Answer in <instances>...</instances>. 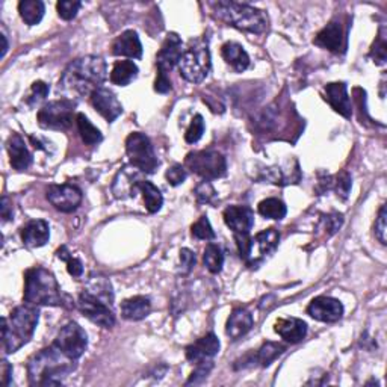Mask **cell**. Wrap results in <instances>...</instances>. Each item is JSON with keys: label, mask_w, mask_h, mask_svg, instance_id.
<instances>
[{"label": "cell", "mask_w": 387, "mask_h": 387, "mask_svg": "<svg viewBox=\"0 0 387 387\" xmlns=\"http://www.w3.org/2000/svg\"><path fill=\"white\" fill-rule=\"evenodd\" d=\"M234 241L236 245H238L241 258L244 260H248L253 250V239L250 238V233H234Z\"/></svg>", "instance_id": "45"}, {"label": "cell", "mask_w": 387, "mask_h": 387, "mask_svg": "<svg viewBox=\"0 0 387 387\" xmlns=\"http://www.w3.org/2000/svg\"><path fill=\"white\" fill-rule=\"evenodd\" d=\"M285 346L280 345V344H274V342H267V344H263L262 348L259 349V353L256 354V358H258V362L260 363V366H269L274 360H276V358L279 356H281L283 353H285Z\"/></svg>", "instance_id": "35"}, {"label": "cell", "mask_w": 387, "mask_h": 387, "mask_svg": "<svg viewBox=\"0 0 387 387\" xmlns=\"http://www.w3.org/2000/svg\"><path fill=\"white\" fill-rule=\"evenodd\" d=\"M0 213H2L3 221H8L13 218V202L9 200V197L3 195L2 203H0Z\"/></svg>", "instance_id": "51"}, {"label": "cell", "mask_w": 387, "mask_h": 387, "mask_svg": "<svg viewBox=\"0 0 387 387\" xmlns=\"http://www.w3.org/2000/svg\"><path fill=\"white\" fill-rule=\"evenodd\" d=\"M126 153L132 167L143 173L152 174L159 167V160L152 146V141L141 132H134L126 139Z\"/></svg>", "instance_id": "7"}, {"label": "cell", "mask_w": 387, "mask_h": 387, "mask_svg": "<svg viewBox=\"0 0 387 387\" xmlns=\"http://www.w3.org/2000/svg\"><path fill=\"white\" fill-rule=\"evenodd\" d=\"M220 339L216 337L213 333L206 335L204 337L198 339L190 346H186L185 353L186 358L190 362L198 363L204 360H212V358L220 353Z\"/></svg>", "instance_id": "17"}, {"label": "cell", "mask_w": 387, "mask_h": 387, "mask_svg": "<svg viewBox=\"0 0 387 387\" xmlns=\"http://www.w3.org/2000/svg\"><path fill=\"white\" fill-rule=\"evenodd\" d=\"M165 177H167V181H168L169 185H171V186H178V185H182L186 181L188 173H186V169L182 165H173L171 168L167 169Z\"/></svg>", "instance_id": "48"}, {"label": "cell", "mask_w": 387, "mask_h": 387, "mask_svg": "<svg viewBox=\"0 0 387 387\" xmlns=\"http://www.w3.org/2000/svg\"><path fill=\"white\" fill-rule=\"evenodd\" d=\"M204 267L209 269L212 274H218L223 269L224 265V254L220 245L216 244H207V247L203 254Z\"/></svg>", "instance_id": "34"}, {"label": "cell", "mask_w": 387, "mask_h": 387, "mask_svg": "<svg viewBox=\"0 0 387 387\" xmlns=\"http://www.w3.org/2000/svg\"><path fill=\"white\" fill-rule=\"evenodd\" d=\"M191 233L194 238L202 239V241H213L215 239V232H213L212 225H211L209 220H207L206 215L200 216V220H198L195 224H192Z\"/></svg>", "instance_id": "36"}, {"label": "cell", "mask_w": 387, "mask_h": 387, "mask_svg": "<svg viewBox=\"0 0 387 387\" xmlns=\"http://www.w3.org/2000/svg\"><path fill=\"white\" fill-rule=\"evenodd\" d=\"M182 55L183 52H182L181 36L174 32L168 34L156 56L157 74H165V76H168V73L171 71L176 65H178V61H181Z\"/></svg>", "instance_id": "13"}, {"label": "cell", "mask_w": 387, "mask_h": 387, "mask_svg": "<svg viewBox=\"0 0 387 387\" xmlns=\"http://www.w3.org/2000/svg\"><path fill=\"white\" fill-rule=\"evenodd\" d=\"M307 314L321 323H336L344 316V306L332 297H316L307 307Z\"/></svg>", "instance_id": "14"}, {"label": "cell", "mask_w": 387, "mask_h": 387, "mask_svg": "<svg viewBox=\"0 0 387 387\" xmlns=\"http://www.w3.org/2000/svg\"><path fill=\"white\" fill-rule=\"evenodd\" d=\"M276 332L289 344H298L307 335V324L298 318H283L276 323Z\"/></svg>", "instance_id": "24"}, {"label": "cell", "mask_w": 387, "mask_h": 387, "mask_svg": "<svg viewBox=\"0 0 387 387\" xmlns=\"http://www.w3.org/2000/svg\"><path fill=\"white\" fill-rule=\"evenodd\" d=\"M18 13L27 26H35L43 20L45 6L41 0H22L18 3Z\"/></svg>", "instance_id": "29"}, {"label": "cell", "mask_w": 387, "mask_h": 387, "mask_svg": "<svg viewBox=\"0 0 387 387\" xmlns=\"http://www.w3.org/2000/svg\"><path fill=\"white\" fill-rule=\"evenodd\" d=\"M47 200L59 212L70 213L78 209L82 203V191L78 186L69 183L50 185L47 190Z\"/></svg>", "instance_id": "12"}, {"label": "cell", "mask_w": 387, "mask_h": 387, "mask_svg": "<svg viewBox=\"0 0 387 387\" xmlns=\"http://www.w3.org/2000/svg\"><path fill=\"white\" fill-rule=\"evenodd\" d=\"M94 109L108 122H114L122 114V105L114 92L108 88H99L91 94Z\"/></svg>", "instance_id": "15"}, {"label": "cell", "mask_w": 387, "mask_h": 387, "mask_svg": "<svg viewBox=\"0 0 387 387\" xmlns=\"http://www.w3.org/2000/svg\"><path fill=\"white\" fill-rule=\"evenodd\" d=\"M11 377H13V366L9 365L6 360L2 362V384L9 386L11 383Z\"/></svg>", "instance_id": "52"}, {"label": "cell", "mask_w": 387, "mask_h": 387, "mask_svg": "<svg viewBox=\"0 0 387 387\" xmlns=\"http://www.w3.org/2000/svg\"><path fill=\"white\" fill-rule=\"evenodd\" d=\"M223 216L224 223L234 233H250L254 225V212L248 206H230Z\"/></svg>", "instance_id": "18"}, {"label": "cell", "mask_w": 387, "mask_h": 387, "mask_svg": "<svg viewBox=\"0 0 387 387\" xmlns=\"http://www.w3.org/2000/svg\"><path fill=\"white\" fill-rule=\"evenodd\" d=\"M138 67L134 61H117L111 71V82L118 87H127L138 78Z\"/></svg>", "instance_id": "28"}, {"label": "cell", "mask_w": 387, "mask_h": 387, "mask_svg": "<svg viewBox=\"0 0 387 387\" xmlns=\"http://www.w3.org/2000/svg\"><path fill=\"white\" fill-rule=\"evenodd\" d=\"M22 239L26 247L40 248L50 239V227L44 220H32L22 229Z\"/></svg>", "instance_id": "21"}, {"label": "cell", "mask_w": 387, "mask_h": 387, "mask_svg": "<svg viewBox=\"0 0 387 387\" xmlns=\"http://www.w3.org/2000/svg\"><path fill=\"white\" fill-rule=\"evenodd\" d=\"M152 303L147 297H132L121 303V316L129 321H141L150 315Z\"/></svg>", "instance_id": "26"}, {"label": "cell", "mask_w": 387, "mask_h": 387, "mask_svg": "<svg viewBox=\"0 0 387 387\" xmlns=\"http://www.w3.org/2000/svg\"><path fill=\"white\" fill-rule=\"evenodd\" d=\"M23 298L32 306H67V295L62 294L58 280L43 267L26 271Z\"/></svg>", "instance_id": "4"}, {"label": "cell", "mask_w": 387, "mask_h": 387, "mask_svg": "<svg viewBox=\"0 0 387 387\" xmlns=\"http://www.w3.org/2000/svg\"><path fill=\"white\" fill-rule=\"evenodd\" d=\"M195 198L200 204H212L216 200V191L209 181H204L195 188Z\"/></svg>", "instance_id": "39"}, {"label": "cell", "mask_w": 387, "mask_h": 387, "mask_svg": "<svg viewBox=\"0 0 387 387\" xmlns=\"http://www.w3.org/2000/svg\"><path fill=\"white\" fill-rule=\"evenodd\" d=\"M374 233H375V238L379 239L383 245L387 244V207H386V204L381 206L379 216H377L375 225H374Z\"/></svg>", "instance_id": "41"}, {"label": "cell", "mask_w": 387, "mask_h": 387, "mask_svg": "<svg viewBox=\"0 0 387 387\" xmlns=\"http://www.w3.org/2000/svg\"><path fill=\"white\" fill-rule=\"evenodd\" d=\"M40 310L36 306H20L11 311L9 318H2V346L6 354L18 351L31 341L38 325Z\"/></svg>", "instance_id": "3"}, {"label": "cell", "mask_w": 387, "mask_h": 387, "mask_svg": "<svg viewBox=\"0 0 387 387\" xmlns=\"http://www.w3.org/2000/svg\"><path fill=\"white\" fill-rule=\"evenodd\" d=\"M218 20L250 34H263L268 27V15L260 9L236 2H216L212 5Z\"/></svg>", "instance_id": "5"}, {"label": "cell", "mask_w": 387, "mask_h": 387, "mask_svg": "<svg viewBox=\"0 0 387 387\" xmlns=\"http://www.w3.org/2000/svg\"><path fill=\"white\" fill-rule=\"evenodd\" d=\"M221 55H223L224 61L227 62L234 71L242 73L248 69L250 56L247 52H245V49L241 44L234 43V41L225 43L221 47Z\"/></svg>", "instance_id": "25"}, {"label": "cell", "mask_w": 387, "mask_h": 387, "mask_svg": "<svg viewBox=\"0 0 387 387\" xmlns=\"http://www.w3.org/2000/svg\"><path fill=\"white\" fill-rule=\"evenodd\" d=\"M195 253L190 248H182L181 250V265H178V271H181L182 276H188L194 267H195Z\"/></svg>", "instance_id": "46"}, {"label": "cell", "mask_w": 387, "mask_h": 387, "mask_svg": "<svg viewBox=\"0 0 387 387\" xmlns=\"http://www.w3.org/2000/svg\"><path fill=\"white\" fill-rule=\"evenodd\" d=\"M111 49L115 56H126L132 59H139L143 56V44L135 31H125L118 35Z\"/></svg>", "instance_id": "20"}, {"label": "cell", "mask_w": 387, "mask_h": 387, "mask_svg": "<svg viewBox=\"0 0 387 387\" xmlns=\"http://www.w3.org/2000/svg\"><path fill=\"white\" fill-rule=\"evenodd\" d=\"M73 358L65 356L56 345L41 349L27 362L31 386H61L62 379L74 371Z\"/></svg>", "instance_id": "2"}, {"label": "cell", "mask_w": 387, "mask_h": 387, "mask_svg": "<svg viewBox=\"0 0 387 387\" xmlns=\"http://www.w3.org/2000/svg\"><path fill=\"white\" fill-rule=\"evenodd\" d=\"M8 153H9V160H11V165L17 171H24L31 167L32 164V155L29 150H27V146L24 143V139L20 135H11V138L8 139Z\"/></svg>", "instance_id": "22"}, {"label": "cell", "mask_w": 387, "mask_h": 387, "mask_svg": "<svg viewBox=\"0 0 387 387\" xmlns=\"http://www.w3.org/2000/svg\"><path fill=\"white\" fill-rule=\"evenodd\" d=\"M76 122H78V130L80 134L82 141L87 146H97L99 143H101V134L100 130L92 125V122L85 117L83 114H78L76 115Z\"/></svg>", "instance_id": "31"}, {"label": "cell", "mask_w": 387, "mask_h": 387, "mask_svg": "<svg viewBox=\"0 0 387 387\" xmlns=\"http://www.w3.org/2000/svg\"><path fill=\"white\" fill-rule=\"evenodd\" d=\"M169 90H171V80H169V78L165 76V74H157L155 80V91L159 94H167Z\"/></svg>", "instance_id": "50"}, {"label": "cell", "mask_w": 387, "mask_h": 387, "mask_svg": "<svg viewBox=\"0 0 387 387\" xmlns=\"http://www.w3.org/2000/svg\"><path fill=\"white\" fill-rule=\"evenodd\" d=\"M370 55H371V58L374 59V62L377 65L386 64L387 53H386V38H384V35H383V31H380L379 38H377L375 43L372 44V49H371Z\"/></svg>", "instance_id": "44"}, {"label": "cell", "mask_w": 387, "mask_h": 387, "mask_svg": "<svg viewBox=\"0 0 387 387\" xmlns=\"http://www.w3.org/2000/svg\"><path fill=\"white\" fill-rule=\"evenodd\" d=\"M49 92H50V87L45 82H43V80L34 82L32 87H31L29 96H27V99H26L27 105H29V106L38 105L40 101L45 100V97L49 96Z\"/></svg>", "instance_id": "37"}, {"label": "cell", "mask_w": 387, "mask_h": 387, "mask_svg": "<svg viewBox=\"0 0 387 387\" xmlns=\"http://www.w3.org/2000/svg\"><path fill=\"white\" fill-rule=\"evenodd\" d=\"M74 109H76V101L70 99L49 101L38 111V125L43 129L50 130H65L73 125Z\"/></svg>", "instance_id": "9"}, {"label": "cell", "mask_w": 387, "mask_h": 387, "mask_svg": "<svg viewBox=\"0 0 387 387\" xmlns=\"http://www.w3.org/2000/svg\"><path fill=\"white\" fill-rule=\"evenodd\" d=\"M136 191H141V194H143L146 207L150 213H156L160 211V207H162V204H164V197H162V192L159 191L157 186H155L152 182L139 181L134 185L132 197H135Z\"/></svg>", "instance_id": "27"}, {"label": "cell", "mask_w": 387, "mask_h": 387, "mask_svg": "<svg viewBox=\"0 0 387 387\" xmlns=\"http://www.w3.org/2000/svg\"><path fill=\"white\" fill-rule=\"evenodd\" d=\"M186 167L203 177L204 181H215L227 174V160L215 150H202L190 153L185 159Z\"/></svg>", "instance_id": "8"}, {"label": "cell", "mask_w": 387, "mask_h": 387, "mask_svg": "<svg viewBox=\"0 0 387 387\" xmlns=\"http://www.w3.org/2000/svg\"><path fill=\"white\" fill-rule=\"evenodd\" d=\"M78 307L94 324H97L103 328H111L115 325V315L114 311L109 309V304L103 303L101 300L91 295L90 292L85 289L78 298Z\"/></svg>", "instance_id": "11"}, {"label": "cell", "mask_w": 387, "mask_h": 387, "mask_svg": "<svg viewBox=\"0 0 387 387\" xmlns=\"http://www.w3.org/2000/svg\"><path fill=\"white\" fill-rule=\"evenodd\" d=\"M212 61L209 47L204 43H195L183 52L178 61V70L182 78L191 83H202L211 73Z\"/></svg>", "instance_id": "6"}, {"label": "cell", "mask_w": 387, "mask_h": 387, "mask_svg": "<svg viewBox=\"0 0 387 387\" xmlns=\"http://www.w3.org/2000/svg\"><path fill=\"white\" fill-rule=\"evenodd\" d=\"M53 345L58 346L67 357L73 358V360H78V358L83 356L85 349L88 346V337L79 324L69 323L61 328Z\"/></svg>", "instance_id": "10"}, {"label": "cell", "mask_w": 387, "mask_h": 387, "mask_svg": "<svg viewBox=\"0 0 387 387\" xmlns=\"http://www.w3.org/2000/svg\"><path fill=\"white\" fill-rule=\"evenodd\" d=\"M85 290L90 292L91 295L97 297L99 300H101L103 303L106 304H112L114 303V292H112V285L111 281L105 277H92Z\"/></svg>", "instance_id": "30"}, {"label": "cell", "mask_w": 387, "mask_h": 387, "mask_svg": "<svg viewBox=\"0 0 387 387\" xmlns=\"http://www.w3.org/2000/svg\"><path fill=\"white\" fill-rule=\"evenodd\" d=\"M80 6L82 2H79V0H61L56 5V9H58V14L62 20H73L78 15Z\"/></svg>", "instance_id": "40"}, {"label": "cell", "mask_w": 387, "mask_h": 387, "mask_svg": "<svg viewBox=\"0 0 387 387\" xmlns=\"http://www.w3.org/2000/svg\"><path fill=\"white\" fill-rule=\"evenodd\" d=\"M351 176H349L346 171H342L341 174H337L336 178H333V186L337 192V197H341L342 200H346L349 191H351Z\"/></svg>", "instance_id": "42"}, {"label": "cell", "mask_w": 387, "mask_h": 387, "mask_svg": "<svg viewBox=\"0 0 387 387\" xmlns=\"http://www.w3.org/2000/svg\"><path fill=\"white\" fill-rule=\"evenodd\" d=\"M0 40H2V53H0V58H5V55L8 52V40L3 34L0 35Z\"/></svg>", "instance_id": "53"}, {"label": "cell", "mask_w": 387, "mask_h": 387, "mask_svg": "<svg viewBox=\"0 0 387 387\" xmlns=\"http://www.w3.org/2000/svg\"><path fill=\"white\" fill-rule=\"evenodd\" d=\"M254 241H256L262 256H269V254H272L279 247L280 233L276 229H267L258 233Z\"/></svg>", "instance_id": "33"}, {"label": "cell", "mask_w": 387, "mask_h": 387, "mask_svg": "<svg viewBox=\"0 0 387 387\" xmlns=\"http://www.w3.org/2000/svg\"><path fill=\"white\" fill-rule=\"evenodd\" d=\"M108 78L106 62L100 56H83L74 59L65 69L59 80V91L73 100V97H85L101 88Z\"/></svg>", "instance_id": "1"}, {"label": "cell", "mask_w": 387, "mask_h": 387, "mask_svg": "<svg viewBox=\"0 0 387 387\" xmlns=\"http://www.w3.org/2000/svg\"><path fill=\"white\" fill-rule=\"evenodd\" d=\"M253 315L247 309L238 307L232 311V315L227 319V325H225V333L229 335L233 341H238L242 336L247 335L253 328Z\"/></svg>", "instance_id": "23"}, {"label": "cell", "mask_w": 387, "mask_h": 387, "mask_svg": "<svg viewBox=\"0 0 387 387\" xmlns=\"http://www.w3.org/2000/svg\"><path fill=\"white\" fill-rule=\"evenodd\" d=\"M258 211L262 216L269 220H283L288 213V207L279 198H267L259 203Z\"/></svg>", "instance_id": "32"}, {"label": "cell", "mask_w": 387, "mask_h": 387, "mask_svg": "<svg viewBox=\"0 0 387 387\" xmlns=\"http://www.w3.org/2000/svg\"><path fill=\"white\" fill-rule=\"evenodd\" d=\"M321 223H323V227L327 232V236H332L342 227L344 216L341 213H332V215L323 216V221Z\"/></svg>", "instance_id": "47"}, {"label": "cell", "mask_w": 387, "mask_h": 387, "mask_svg": "<svg viewBox=\"0 0 387 387\" xmlns=\"http://www.w3.org/2000/svg\"><path fill=\"white\" fill-rule=\"evenodd\" d=\"M314 43L328 52H333V53L341 52L344 49V31H342L341 22L339 20L330 22L323 31L318 32Z\"/></svg>", "instance_id": "19"}, {"label": "cell", "mask_w": 387, "mask_h": 387, "mask_svg": "<svg viewBox=\"0 0 387 387\" xmlns=\"http://www.w3.org/2000/svg\"><path fill=\"white\" fill-rule=\"evenodd\" d=\"M325 100L337 114H341L345 118H351L353 115V105L351 99L348 96L346 83L344 82H332L325 85Z\"/></svg>", "instance_id": "16"}, {"label": "cell", "mask_w": 387, "mask_h": 387, "mask_svg": "<svg viewBox=\"0 0 387 387\" xmlns=\"http://www.w3.org/2000/svg\"><path fill=\"white\" fill-rule=\"evenodd\" d=\"M213 367V362L212 360H204V362H198L197 363V370L191 374L190 380L186 381L188 386L191 384H200L203 380H206V377L209 375V372L212 371Z\"/></svg>", "instance_id": "43"}, {"label": "cell", "mask_w": 387, "mask_h": 387, "mask_svg": "<svg viewBox=\"0 0 387 387\" xmlns=\"http://www.w3.org/2000/svg\"><path fill=\"white\" fill-rule=\"evenodd\" d=\"M67 271L71 277L74 279H79L82 277V274H83V265H82V262L78 259V258H70L67 260Z\"/></svg>", "instance_id": "49"}, {"label": "cell", "mask_w": 387, "mask_h": 387, "mask_svg": "<svg viewBox=\"0 0 387 387\" xmlns=\"http://www.w3.org/2000/svg\"><path fill=\"white\" fill-rule=\"evenodd\" d=\"M204 134V120L203 117L198 114L192 118L190 127L186 129V134H185V141L188 144H195L198 143V141L202 139Z\"/></svg>", "instance_id": "38"}]
</instances>
